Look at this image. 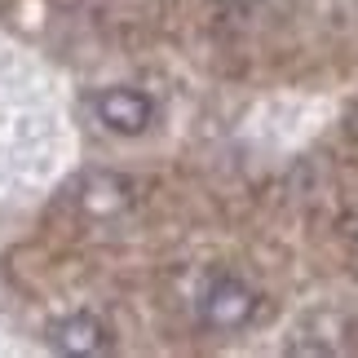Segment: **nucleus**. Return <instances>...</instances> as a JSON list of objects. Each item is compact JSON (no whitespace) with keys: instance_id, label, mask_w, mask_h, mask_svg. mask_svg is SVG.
I'll return each instance as SVG.
<instances>
[{"instance_id":"f257e3e1","label":"nucleus","mask_w":358,"mask_h":358,"mask_svg":"<svg viewBox=\"0 0 358 358\" xmlns=\"http://www.w3.org/2000/svg\"><path fill=\"white\" fill-rule=\"evenodd\" d=\"M93 111H98V120L111 133L137 137V133H146L150 115H155V102H150L142 89H124L120 85V89H102L98 98H93Z\"/></svg>"},{"instance_id":"7ed1b4c3","label":"nucleus","mask_w":358,"mask_h":358,"mask_svg":"<svg viewBox=\"0 0 358 358\" xmlns=\"http://www.w3.org/2000/svg\"><path fill=\"white\" fill-rule=\"evenodd\" d=\"M49 345L58 354H71V358H89V354H106L111 350V336L98 314H66L49 327Z\"/></svg>"},{"instance_id":"f03ea898","label":"nucleus","mask_w":358,"mask_h":358,"mask_svg":"<svg viewBox=\"0 0 358 358\" xmlns=\"http://www.w3.org/2000/svg\"><path fill=\"white\" fill-rule=\"evenodd\" d=\"M252 314H257V292L239 279H217L208 287V296H203V319L213 327H222V332L243 327Z\"/></svg>"}]
</instances>
